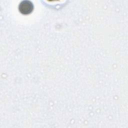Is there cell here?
I'll return each instance as SVG.
<instances>
[{
    "instance_id": "obj_1",
    "label": "cell",
    "mask_w": 128,
    "mask_h": 128,
    "mask_svg": "<svg viewBox=\"0 0 128 128\" xmlns=\"http://www.w3.org/2000/svg\"><path fill=\"white\" fill-rule=\"evenodd\" d=\"M34 6L32 2L28 0H24L20 2L18 6L19 12L22 14H29L33 11Z\"/></svg>"
}]
</instances>
